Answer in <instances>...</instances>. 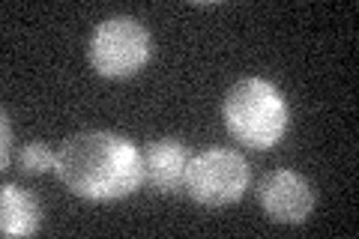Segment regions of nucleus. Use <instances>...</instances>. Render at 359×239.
Wrapping results in <instances>:
<instances>
[{"mask_svg": "<svg viewBox=\"0 0 359 239\" xmlns=\"http://www.w3.org/2000/svg\"><path fill=\"white\" fill-rule=\"evenodd\" d=\"M222 120L240 144L269 150L287 132V102L276 84L264 78H243L224 93Z\"/></svg>", "mask_w": 359, "mask_h": 239, "instance_id": "nucleus-2", "label": "nucleus"}, {"mask_svg": "<svg viewBox=\"0 0 359 239\" xmlns=\"http://www.w3.org/2000/svg\"><path fill=\"white\" fill-rule=\"evenodd\" d=\"M150 54L153 42L147 27L129 15L99 21L87 42L90 66L102 78H114V81L138 75L150 63Z\"/></svg>", "mask_w": 359, "mask_h": 239, "instance_id": "nucleus-3", "label": "nucleus"}, {"mask_svg": "<svg viewBox=\"0 0 359 239\" xmlns=\"http://www.w3.org/2000/svg\"><path fill=\"white\" fill-rule=\"evenodd\" d=\"M57 162V153H51V146L45 141H27L18 150V170L27 177H39L45 170H51Z\"/></svg>", "mask_w": 359, "mask_h": 239, "instance_id": "nucleus-8", "label": "nucleus"}, {"mask_svg": "<svg viewBox=\"0 0 359 239\" xmlns=\"http://www.w3.org/2000/svg\"><path fill=\"white\" fill-rule=\"evenodd\" d=\"M54 174L84 200H120L144 183L141 150L114 132H78L60 144Z\"/></svg>", "mask_w": 359, "mask_h": 239, "instance_id": "nucleus-1", "label": "nucleus"}, {"mask_svg": "<svg viewBox=\"0 0 359 239\" xmlns=\"http://www.w3.org/2000/svg\"><path fill=\"white\" fill-rule=\"evenodd\" d=\"M245 189H249V165L237 150L210 146L189 158L183 191L201 207L237 203L245 195Z\"/></svg>", "mask_w": 359, "mask_h": 239, "instance_id": "nucleus-4", "label": "nucleus"}, {"mask_svg": "<svg viewBox=\"0 0 359 239\" xmlns=\"http://www.w3.org/2000/svg\"><path fill=\"white\" fill-rule=\"evenodd\" d=\"M9 156H13V123H9V111L4 108V144H0V170H9Z\"/></svg>", "mask_w": 359, "mask_h": 239, "instance_id": "nucleus-9", "label": "nucleus"}, {"mask_svg": "<svg viewBox=\"0 0 359 239\" xmlns=\"http://www.w3.org/2000/svg\"><path fill=\"white\" fill-rule=\"evenodd\" d=\"M42 210L27 189L6 183L0 189V231L4 236H30L39 231Z\"/></svg>", "mask_w": 359, "mask_h": 239, "instance_id": "nucleus-7", "label": "nucleus"}, {"mask_svg": "<svg viewBox=\"0 0 359 239\" xmlns=\"http://www.w3.org/2000/svg\"><path fill=\"white\" fill-rule=\"evenodd\" d=\"M257 203L278 224H302L314 210V189L297 170H269L257 183Z\"/></svg>", "mask_w": 359, "mask_h": 239, "instance_id": "nucleus-5", "label": "nucleus"}, {"mask_svg": "<svg viewBox=\"0 0 359 239\" xmlns=\"http://www.w3.org/2000/svg\"><path fill=\"white\" fill-rule=\"evenodd\" d=\"M189 146L180 138H156L147 141L141 150V168H144V183L162 195H177L186 183V168H189Z\"/></svg>", "mask_w": 359, "mask_h": 239, "instance_id": "nucleus-6", "label": "nucleus"}]
</instances>
